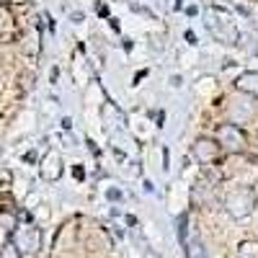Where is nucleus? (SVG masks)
Segmentation results:
<instances>
[{
	"label": "nucleus",
	"instance_id": "1",
	"mask_svg": "<svg viewBox=\"0 0 258 258\" xmlns=\"http://www.w3.org/2000/svg\"><path fill=\"white\" fill-rule=\"evenodd\" d=\"M204 24H207V31L217 41H222V44H238L240 41V29H238V24H235V16L230 11L220 8V6L207 8Z\"/></svg>",
	"mask_w": 258,
	"mask_h": 258
},
{
	"label": "nucleus",
	"instance_id": "2",
	"mask_svg": "<svg viewBox=\"0 0 258 258\" xmlns=\"http://www.w3.org/2000/svg\"><path fill=\"white\" fill-rule=\"evenodd\" d=\"M255 207H258V197H255V191L250 186H240V188L230 191L225 197V212L232 220L250 217V214L255 212Z\"/></svg>",
	"mask_w": 258,
	"mask_h": 258
},
{
	"label": "nucleus",
	"instance_id": "3",
	"mask_svg": "<svg viewBox=\"0 0 258 258\" xmlns=\"http://www.w3.org/2000/svg\"><path fill=\"white\" fill-rule=\"evenodd\" d=\"M8 240H13L21 255H34L41 248V230L36 225H18Z\"/></svg>",
	"mask_w": 258,
	"mask_h": 258
},
{
	"label": "nucleus",
	"instance_id": "4",
	"mask_svg": "<svg viewBox=\"0 0 258 258\" xmlns=\"http://www.w3.org/2000/svg\"><path fill=\"white\" fill-rule=\"evenodd\" d=\"M217 142L225 153H240V150H245V135L238 124H222Z\"/></svg>",
	"mask_w": 258,
	"mask_h": 258
},
{
	"label": "nucleus",
	"instance_id": "5",
	"mask_svg": "<svg viewBox=\"0 0 258 258\" xmlns=\"http://www.w3.org/2000/svg\"><path fill=\"white\" fill-rule=\"evenodd\" d=\"M220 153H222L220 142L212 140V137H199L194 142V155L199 158V163H214L220 158Z\"/></svg>",
	"mask_w": 258,
	"mask_h": 258
},
{
	"label": "nucleus",
	"instance_id": "6",
	"mask_svg": "<svg viewBox=\"0 0 258 258\" xmlns=\"http://www.w3.org/2000/svg\"><path fill=\"white\" fill-rule=\"evenodd\" d=\"M235 88H238L240 93H248V96H255L258 98V70L240 73L238 80H235Z\"/></svg>",
	"mask_w": 258,
	"mask_h": 258
},
{
	"label": "nucleus",
	"instance_id": "7",
	"mask_svg": "<svg viewBox=\"0 0 258 258\" xmlns=\"http://www.w3.org/2000/svg\"><path fill=\"white\" fill-rule=\"evenodd\" d=\"M62 176V160L57 153H49L44 158V163H41V178L44 181H57Z\"/></svg>",
	"mask_w": 258,
	"mask_h": 258
},
{
	"label": "nucleus",
	"instance_id": "8",
	"mask_svg": "<svg viewBox=\"0 0 258 258\" xmlns=\"http://www.w3.org/2000/svg\"><path fill=\"white\" fill-rule=\"evenodd\" d=\"M250 114H253V109H250V103H248V101H245V106H238V101H232V106H230V116H232L235 121L240 119V124H243Z\"/></svg>",
	"mask_w": 258,
	"mask_h": 258
},
{
	"label": "nucleus",
	"instance_id": "9",
	"mask_svg": "<svg viewBox=\"0 0 258 258\" xmlns=\"http://www.w3.org/2000/svg\"><path fill=\"white\" fill-rule=\"evenodd\" d=\"M238 258H258V243L255 240H245L238 245Z\"/></svg>",
	"mask_w": 258,
	"mask_h": 258
},
{
	"label": "nucleus",
	"instance_id": "10",
	"mask_svg": "<svg viewBox=\"0 0 258 258\" xmlns=\"http://www.w3.org/2000/svg\"><path fill=\"white\" fill-rule=\"evenodd\" d=\"M186 255H188V258H204L202 240H186Z\"/></svg>",
	"mask_w": 258,
	"mask_h": 258
},
{
	"label": "nucleus",
	"instance_id": "11",
	"mask_svg": "<svg viewBox=\"0 0 258 258\" xmlns=\"http://www.w3.org/2000/svg\"><path fill=\"white\" fill-rule=\"evenodd\" d=\"M0 258H21L18 248L13 245V240H6V245L0 248Z\"/></svg>",
	"mask_w": 258,
	"mask_h": 258
},
{
	"label": "nucleus",
	"instance_id": "12",
	"mask_svg": "<svg viewBox=\"0 0 258 258\" xmlns=\"http://www.w3.org/2000/svg\"><path fill=\"white\" fill-rule=\"evenodd\" d=\"M255 54H258V49H255Z\"/></svg>",
	"mask_w": 258,
	"mask_h": 258
}]
</instances>
